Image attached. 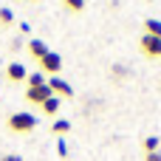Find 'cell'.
Segmentation results:
<instances>
[{
	"label": "cell",
	"mask_w": 161,
	"mask_h": 161,
	"mask_svg": "<svg viewBox=\"0 0 161 161\" xmlns=\"http://www.w3.org/2000/svg\"><path fill=\"white\" fill-rule=\"evenodd\" d=\"M34 125H37V116H31L28 110H20V113H11L8 116V127L14 133H31Z\"/></svg>",
	"instance_id": "1"
},
{
	"label": "cell",
	"mask_w": 161,
	"mask_h": 161,
	"mask_svg": "<svg viewBox=\"0 0 161 161\" xmlns=\"http://www.w3.org/2000/svg\"><path fill=\"white\" fill-rule=\"evenodd\" d=\"M54 93H51V88H48V82L45 85H37V88H28L25 91V102H34V105H42V102H48Z\"/></svg>",
	"instance_id": "2"
},
{
	"label": "cell",
	"mask_w": 161,
	"mask_h": 161,
	"mask_svg": "<svg viewBox=\"0 0 161 161\" xmlns=\"http://www.w3.org/2000/svg\"><path fill=\"white\" fill-rule=\"evenodd\" d=\"M142 51L147 54V57H161V40L158 37H153V34H142Z\"/></svg>",
	"instance_id": "3"
},
{
	"label": "cell",
	"mask_w": 161,
	"mask_h": 161,
	"mask_svg": "<svg viewBox=\"0 0 161 161\" xmlns=\"http://www.w3.org/2000/svg\"><path fill=\"white\" fill-rule=\"evenodd\" d=\"M40 65H42V71H48L51 76H57V74H59V68H62V59H59V54L48 51V54L40 59Z\"/></svg>",
	"instance_id": "4"
},
{
	"label": "cell",
	"mask_w": 161,
	"mask_h": 161,
	"mask_svg": "<svg viewBox=\"0 0 161 161\" xmlns=\"http://www.w3.org/2000/svg\"><path fill=\"white\" fill-rule=\"evenodd\" d=\"M45 82H48L51 93H59V96H74V88H71L65 79H59V76H51V79H45Z\"/></svg>",
	"instance_id": "5"
},
{
	"label": "cell",
	"mask_w": 161,
	"mask_h": 161,
	"mask_svg": "<svg viewBox=\"0 0 161 161\" xmlns=\"http://www.w3.org/2000/svg\"><path fill=\"white\" fill-rule=\"evenodd\" d=\"M6 79H11V82H23V79H28V71H25V65H20V62H11V65L6 68Z\"/></svg>",
	"instance_id": "6"
},
{
	"label": "cell",
	"mask_w": 161,
	"mask_h": 161,
	"mask_svg": "<svg viewBox=\"0 0 161 161\" xmlns=\"http://www.w3.org/2000/svg\"><path fill=\"white\" fill-rule=\"evenodd\" d=\"M28 54L37 57V59H42V57L48 54V45H45L42 40H31V42H28Z\"/></svg>",
	"instance_id": "7"
},
{
	"label": "cell",
	"mask_w": 161,
	"mask_h": 161,
	"mask_svg": "<svg viewBox=\"0 0 161 161\" xmlns=\"http://www.w3.org/2000/svg\"><path fill=\"white\" fill-rule=\"evenodd\" d=\"M144 34H153V37L161 40V20H153V17H150V20L144 23Z\"/></svg>",
	"instance_id": "8"
},
{
	"label": "cell",
	"mask_w": 161,
	"mask_h": 161,
	"mask_svg": "<svg viewBox=\"0 0 161 161\" xmlns=\"http://www.w3.org/2000/svg\"><path fill=\"white\" fill-rule=\"evenodd\" d=\"M40 108H42V110H45L48 116H54V113L59 110V99H57V96H51V99H48V102H42Z\"/></svg>",
	"instance_id": "9"
},
{
	"label": "cell",
	"mask_w": 161,
	"mask_h": 161,
	"mask_svg": "<svg viewBox=\"0 0 161 161\" xmlns=\"http://www.w3.org/2000/svg\"><path fill=\"white\" fill-rule=\"evenodd\" d=\"M68 130H71V122H68V119H57V122H54V133H57V136H62V133H68Z\"/></svg>",
	"instance_id": "10"
},
{
	"label": "cell",
	"mask_w": 161,
	"mask_h": 161,
	"mask_svg": "<svg viewBox=\"0 0 161 161\" xmlns=\"http://www.w3.org/2000/svg\"><path fill=\"white\" fill-rule=\"evenodd\" d=\"M37 85H45V76L42 74H31L28 76V88H37Z\"/></svg>",
	"instance_id": "11"
},
{
	"label": "cell",
	"mask_w": 161,
	"mask_h": 161,
	"mask_svg": "<svg viewBox=\"0 0 161 161\" xmlns=\"http://www.w3.org/2000/svg\"><path fill=\"white\" fill-rule=\"evenodd\" d=\"M144 150H147V153H158V139H156V136H150V139L144 142Z\"/></svg>",
	"instance_id": "12"
},
{
	"label": "cell",
	"mask_w": 161,
	"mask_h": 161,
	"mask_svg": "<svg viewBox=\"0 0 161 161\" xmlns=\"http://www.w3.org/2000/svg\"><path fill=\"white\" fill-rule=\"evenodd\" d=\"M62 3H65L71 11H82V8H85V0H62Z\"/></svg>",
	"instance_id": "13"
},
{
	"label": "cell",
	"mask_w": 161,
	"mask_h": 161,
	"mask_svg": "<svg viewBox=\"0 0 161 161\" xmlns=\"http://www.w3.org/2000/svg\"><path fill=\"white\" fill-rule=\"evenodd\" d=\"M11 20H14V14H11V8H0V23H3V25H8Z\"/></svg>",
	"instance_id": "14"
},
{
	"label": "cell",
	"mask_w": 161,
	"mask_h": 161,
	"mask_svg": "<svg viewBox=\"0 0 161 161\" xmlns=\"http://www.w3.org/2000/svg\"><path fill=\"white\" fill-rule=\"evenodd\" d=\"M57 153H59V158H65L68 156V144L65 142H57Z\"/></svg>",
	"instance_id": "15"
},
{
	"label": "cell",
	"mask_w": 161,
	"mask_h": 161,
	"mask_svg": "<svg viewBox=\"0 0 161 161\" xmlns=\"http://www.w3.org/2000/svg\"><path fill=\"white\" fill-rule=\"evenodd\" d=\"M147 161H161V153H147Z\"/></svg>",
	"instance_id": "16"
},
{
	"label": "cell",
	"mask_w": 161,
	"mask_h": 161,
	"mask_svg": "<svg viewBox=\"0 0 161 161\" xmlns=\"http://www.w3.org/2000/svg\"><path fill=\"white\" fill-rule=\"evenodd\" d=\"M0 161H23V158H20V156H3Z\"/></svg>",
	"instance_id": "17"
},
{
	"label": "cell",
	"mask_w": 161,
	"mask_h": 161,
	"mask_svg": "<svg viewBox=\"0 0 161 161\" xmlns=\"http://www.w3.org/2000/svg\"><path fill=\"white\" fill-rule=\"evenodd\" d=\"M34 3H37V0H34Z\"/></svg>",
	"instance_id": "18"
}]
</instances>
